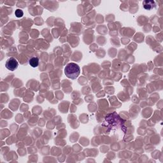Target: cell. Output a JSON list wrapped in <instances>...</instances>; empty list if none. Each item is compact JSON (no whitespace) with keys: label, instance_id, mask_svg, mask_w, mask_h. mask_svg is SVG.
<instances>
[{"label":"cell","instance_id":"cell-1","mask_svg":"<svg viewBox=\"0 0 163 163\" xmlns=\"http://www.w3.org/2000/svg\"><path fill=\"white\" fill-rule=\"evenodd\" d=\"M64 73L68 78L75 80L78 77L80 73V68L75 63H68L64 68Z\"/></svg>","mask_w":163,"mask_h":163},{"label":"cell","instance_id":"cell-2","mask_svg":"<svg viewBox=\"0 0 163 163\" xmlns=\"http://www.w3.org/2000/svg\"><path fill=\"white\" fill-rule=\"evenodd\" d=\"M18 66H19V63L16 58L10 57L6 61L5 67L10 71H15L17 70Z\"/></svg>","mask_w":163,"mask_h":163},{"label":"cell","instance_id":"cell-3","mask_svg":"<svg viewBox=\"0 0 163 163\" xmlns=\"http://www.w3.org/2000/svg\"><path fill=\"white\" fill-rule=\"evenodd\" d=\"M143 8L147 10H150L154 8L156 4L154 1H150V0H145V1H143Z\"/></svg>","mask_w":163,"mask_h":163},{"label":"cell","instance_id":"cell-4","mask_svg":"<svg viewBox=\"0 0 163 163\" xmlns=\"http://www.w3.org/2000/svg\"><path fill=\"white\" fill-rule=\"evenodd\" d=\"M29 63H30V66L32 68H37L39 65V59L38 57H33L31 58L29 61Z\"/></svg>","mask_w":163,"mask_h":163},{"label":"cell","instance_id":"cell-5","mask_svg":"<svg viewBox=\"0 0 163 163\" xmlns=\"http://www.w3.org/2000/svg\"><path fill=\"white\" fill-rule=\"evenodd\" d=\"M15 15L17 17L20 18L24 16V12L23 11L20 9H17L15 12Z\"/></svg>","mask_w":163,"mask_h":163}]
</instances>
